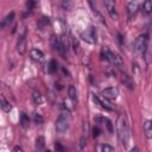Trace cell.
Segmentation results:
<instances>
[{"label":"cell","instance_id":"cell-1","mask_svg":"<svg viewBox=\"0 0 152 152\" xmlns=\"http://www.w3.org/2000/svg\"><path fill=\"white\" fill-rule=\"evenodd\" d=\"M116 128H118V138H119L120 142L124 146H126L128 144V139H129V128H128L127 119L124 114L119 115L118 121H116Z\"/></svg>","mask_w":152,"mask_h":152},{"label":"cell","instance_id":"cell-2","mask_svg":"<svg viewBox=\"0 0 152 152\" xmlns=\"http://www.w3.org/2000/svg\"><path fill=\"white\" fill-rule=\"evenodd\" d=\"M147 45H148V34H140L137 39H135V43H134V51L140 55V56H144L145 51L147 50Z\"/></svg>","mask_w":152,"mask_h":152},{"label":"cell","instance_id":"cell-3","mask_svg":"<svg viewBox=\"0 0 152 152\" xmlns=\"http://www.w3.org/2000/svg\"><path fill=\"white\" fill-rule=\"evenodd\" d=\"M69 126V116L66 113H61L59 116L56 120V131L61 134H63Z\"/></svg>","mask_w":152,"mask_h":152},{"label":"cell","instance_id":"cell-4","mask_svg":"<svg viewBox=\"0 0 152 152\" xmlns=\"http://www.w3.org/2000/svg\"><path fill=\"white\" fill-rule=\"evenodd\" d=\"M81 38L84 42L89 43V44H95L96 43V31H95V28L93 26H90L89 28H87L86 31H83L81 33Z\"/></svg>","mask_w":152,"mask_h":152},{"label":"cell","instance_id":"cell-5","mask_svg":"<svg viewBox=\"0 0 152 152\" xmlns=\"http://www.w3.org/2000/svg\"><path fill=\"white\" fill-rule=\"evenodd\" d=\"M139 10V4L137 0H131L128 4H127V19L131 20L138 12Z\"/></svg>","mask_w":152,"mask_h":152},{"label":"cell","instance_id":"cell-6","mask_svg":"<svg viewBox=\"0 0 152 152\" xmlns=\"http://www.w3.org/2000/svg\"><path fill=\"white\" fill-rule=\"evenodd\" d=\"M103 2H104V6H106L107 12L109 13L110 18L114 19V20H118L119 15H118V12H116V10H115L114 1H113V0H103Z\"/></svg>","mask_w":152,"mask_h":152},{"label":"cell","instance_id":"cell-7","mask_svg":"<svg viewBox=\"0 0 152 152\" xmlns=\"http://www.w3.org/2000/svg\"><path fill=\"white\" fill-rule=\"evenodd\" d=\"M26 48H27V39H26V33H23L17 43V51L20 55H24L26 52Z\"/></svg>","mask_w":152,"mask_h":152},{"label":"cell","instance_id":"cell-8","mask_svg":"<svg viewBox=\"0 0 152 152\" xmlns=\"http://www.w3.org/2000/svg\"><path fill=\"white\" fill-rule=\"evenodd\" d=\"M118 95H119V91L114 87H108V88L102 90V96L104 99H108V100H115L118 97Z\"/></svg>","mask_w":152,"mask_h":152},{"label":"cell","instance_id":"cell-9","mask_svg":"<svg viewBox=\"0 0 152 152\" xmlns=\"http://www.w3.org/2000/svg\"><path fill=\"white\" fill-rule=\"evenodd\" d=\"M110 61L114 63V65L118 69L122 70V68H124V59H122V57L118 52H110Z\"/></svg>","mask_w":152,"mask_h":152},{"label":"cell","instance_id":"cell-10","mask_svg":"<svg viewBox=\"0 0 152 152\" xmlns=\"http://www.w3.org/2000/svg\"><path fill=\"white\" fill-rule=\"evenodd\" d=\"M59 42H61V46H62V51H63V53L65 55V52H68L69 51V49H70V38L64 33V34H62L61 36V38H59Z\"/></svg>","mask_w":152,"mask_h":152},{"label":"cell","instance_id":"cell-11","mask_svg":"<svg viewBox=\"0 0 152 152\" xmlns=\"http://www.w3.org/2000/svg\"><path fill=\"white\" fill-rule=\"evenodd\" d=\"M13 19H14V12H11V13L7 14V15L5 17V19L0 23V27H1V28H7V27H10V25H11L12 21H13Z\"/></svg>","mask_w":152,"mask_h":152},{"label":"cell","instance_id":"cell-12","mask_svg":"<svg viewBox=\"0 0 152 152\" xmlns=\"http://www.w3.org/2000/svg\"><path fill=\"white\" fill-rule=\"evenodd\" d=\"M93 100L96 102V103H99L102 108H104V109H107V110H113V107L110 106V103L109 102H107V101H103V100H101V99H99L96 95H94L93 94Z\"/></svg>","mask_w":152,"mask_h":152},{"label":"cell","instance_id":"cell-13","mask_svg":"<svg viewBox=\"0 0 152 152\" xmlns=\"http://www.w3.org/2000/svg\"><path fill=\"white\" fill-rule=\"evenodd\" d=\"M51 46H52V49H53L55 51H58V52H61V53L64 56V53H63V51H62L61 42H59V39H58L57 37H55V36L51 38Z\"/></svg>","mask_w":152,"mask_h":152},{"label":"cell","instance_id":"cell-14","mask_svg":"<svg viewBox=\"0 0 152 152\" xmlns=\"http://www.w3.org/2000/svg\"><path fill=\"white\" fill-rule=\"evenodd\" d=\"M43 57H44V55H43V52H42L40 50H38V49L31 50V58H32L33 61L40 62V61H43Z\"/></svg>","mask_w":152,"mask_h":152},{"label":"cell","instance_id":"cell-15","mask_svg":"<svg viewBox=\"0 0 152 152\" xmlns=\"http://www.w3.org/2000/svg\"><path fill=\"white\" fill-rule=\"evenodd\" d=\"M144 132H145V135L147 139H151L152 137V124L150 120H146L144 122Z\"/></svg>","mask_w":152,"mask_h":152},{"label":"cell","instance_id":"cell-16","mask_svg":"<svg viewBox=\"0 0 152 152\" xmlns=\"http://www.w3.org/2000/svg\"><path fill=\"white\" fill-rule=\"evenodd\" d=\"M20 125H21V127L25 128V129L30 127V119H28V116H27L24 112L20 113Z\"/></svg>","mask_w":152,"mask_h":152},{"label":"cell","instance_id":"cell-17","mask_svg":"<svg viewBox=\"0 0 152 152\" xmlns=\"http://www.w3.org/2000/svg\"><path fill=\"white\" fill-rule=\"evenodd\" d=\"M0 107H1L2 110H5V112H10V110L12 109V106L10 104V102H8L2 95H0Z\"/></svg>","mask_w":152,"mask_h":152},{"label":"cell","instance_id":"cell-18","mask_svg":"<svg viewBox=\"0 0 152 152\" xmlns=\"http://www.w3.org/2000/svg\"><path fill=\"white\" fill-rule=\"evenodd\" d=\"M152 11V1L151 0H145V2L142 4V14L148 15Z\"/></svg>","mask_w":152,"mask_h":152},{"label":"cell","instance_id":"cell-19","mask_svg":"<svg viewBox=\"0 0 152 152\" xmlns=\"http://www.w3.org/2000/svg\"><path fill=\"white\" fill-rule=\"evenodd\" d=\"M122 83L128 88V89H133V87H134V83H133V81L129 78V76L128 75H126V74H124L122 75Z\"/></svg>","mask_w":152,"mask_h":152},{"label":"cell","instance_id":"cell-20","mask_svg":"<svg viewBox=\"0 0 152 152\" xmlns=\"http://www.w3.org/2000/svg\"><path fill=\"white\" fill-rule=\"evenodd\" d=\"M68 94H69V97L71 99V101H76L77 100V91H76V88L74 86H69L68 88Z\"/></svg>","mask_w":152,"mask_h":152},{"label":"cell","instance_id":"cell-21","mask_svg":"<svg viewBox=\"0 0 152 152\" xmlns=\"http://www.w3.org/2000/svg\"><path fill=\"white\" fill-rule=\"evenodd\" d=\"M44 147H45V139H44V137L40 135L36 140V148L38 151H42V150H44Z\"/></svg>","mask_w":152,"mask_h":152},{"label":"cell","instance_id":"cell-22","mask_svg":"<svg viewBox=\"0 0 152 152\" xmlns=\"http://www.w3.org/2000/svg\"><path fill=\"white\" fill-rule=\"evenodd\" d=\"M101 58L103 61H110V51L106 46H103L101 49Z\"/></svg>","mask_w":152,"mask_h":152},{"label":"cell","instance_id":"cell-23","mask_svg":"<svg viewBox=\"0 0 152 152\" xmlns=\"http://www.w3.org/2000/svg\"><path fill=\"white\" fill-rule=\"evenodd\" d=\"M57 68H58L57 62H56L55 59H51L50 63H49V65H48V71H49L50 74H53V72L57 71Z\"/></svg>","mask_w":152,"mask_h":152},{"label":"cell","instance_id":"cell-24","mask_svg":"<svg viewBox=\"0 0 152 152\" xmlns=\"http://www.w3.org/2000/svg\"><path fill=\"white\" fill-rule=\"evenodd\" d=\"M32 99H33V102H34L36 104H40V103L43 102V97H42L40 93H39V91H37V90H34V91H33Z\"/></svg>","mask_w":152,"mask_h":152},{"label":"cell","instance_id":"cell-25","mask_svg":"<svg viewBox=\"0 0 152 152\" xmlns=\"http://www.w3.org/2000/svg\"><path fill=\"white\" fill-rule=\"evenodd\" d=\"M61 6L64 11H70L72 8V2H71V0H62Z\"/></svg>","mask_w":152,"mask_h":152},{"label":"cell","instance_id":"cell-26","mask_svg":"<svg viewBox=\"0 0 152 152\" xmlns=\"http://www.w3.org/2000/svg\"><path fill=\"white\" fill-rule=\"evenodd\" d=\"M100 150H101L102 152H113V151H114V147H113V146H110V145L103 144V145H101V146H100Z\"/></svg>","mask_w":152,"mask_h":152},{"label":"cell","instance_id":"cell-27","mask_svg":"<svg viewBox=\"0 0 152 152\" xmlns=\"http://www.w3.org/2000/svg\"><path fill=\"white\" fill-rule=\"evenodd\" d=\"M34 5H36L34 0H28V1L26 2V8H27V12H28V13H31V12L33 11Z\"/></svg>","mask_w":152,"mask_h":152},{"label":"cell","instance_id":"cell-28","mask_svg":"<svg viewBox=\"0 0 152 152\" xmlns=\"http://www.w3.org/2000/svg\"><path fill=\"white\" fill-rule=\"evenodd\" d=\"M34 122L37 124V125H42L43 122H44V119H43V116L40 115V114H38V113H36L34 114Z\"/></svg>","mask_w":152,"mask_h":152},{"label":"cell","instance_id":"cell-29","mask_svg":"<svg viewBox=\"0 0 152 152\" xmlns=\"http://www.w3.org/2000/svg\"><path fill=\"white\" fill-rule=\"evenodd\" d=\"M103 122H106V126H107V128H108V131L112 133L113 132V127H112V122H110V120H108L107 118H100Z\"/></svg>","mask_w":152,"mask_h":152},{"label":"cell","instance_id":"cell-30","mask_svg":"<svg viewBox=\"0 0 152 152\" xmlns=\"http://www.w3.org/2000/svg\"><path fill=\"white\" fill-rule=\"evenodd\" d=\"M86 145H87V138H86L84 135H82V137H81V139H80V148H81V150H83Z\"/></svg>","mask_w":152,"mask_h":152},{"label":"cell","instance_id":"cell-31","mask_svg":"<svg viewBox=\"0 0 152 152\" xmlns=\"http://www.w3.org/2000/svg\"><path fill=\"white\" fill-rule=\"evenodd\" d=\"M99 134H100V128H99L97 126H95V127L93 128V137L96 138V137H99Z\"/></svg>","mask_w":152,"mask_h":152},{"label":"cell","instance_id":"cell-32","mask_svg":"<svg viewBox=\"0 0 152 152\" xmlns=\"http://www.w3.org/2000/svg\"><path fill=\"white\" fill-rule=\"evenodd\" d=\"M55 148H56V150H59V151H63V150H64V147H63V146H62L59 142H56V145H55Z\"/></svg>","mask_w":152,"mask_h":152},{"label":"cell","instance_id":"cell-33","mask_svg":"<svg viewBox=\"0 0 152 152\" xmlns=\"http://www.w3.org/2000/svg\"><path fill=\"white\" fill-rule=\"evenodd\" d=\"M13 151H23V147H21V146H15V147L13 148Z\"/></svg>","mask_w":152,"mask_h":152}]
</instances>
